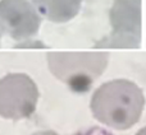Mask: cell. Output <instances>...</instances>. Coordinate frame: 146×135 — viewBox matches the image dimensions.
I'll return each instance as SVG.
<instances>
[{
    "instance_id": "52a82bcc",
    "label": "cell",
    "mask_w": 146,
    "mask_h": 135,
    "mask_svg": "<svg viewBox=\"0 0 146 135\" xmlns=\"http://www.w3.org/2000/svg\"><path fill=\"white\" fill-rule=\"evenodd\" d=\"M31 135H59V134H56L55 131L51 130H45V131H37V133H33Z\"/></svg>"
},
{
    "instance_id": "6da1fadb",
    "label": "cell",
    "mask_w": 146,
    "mask_h": 135,
    "mask_svg": "<svg viewBox=\"0 0 146 135\" xmlns=\"http://www.w3.org/2000/svg\"><path fill=\"white\" fill-rule=\"evenodd\" d=\"M144 107V92L128 79H114L101 84L90 102L94 117L115 130H127L139 123Z\"/></svg>"
},
{
    "instance_id": "8992f818",
    "label": "cell",
    "mask_w": 146,
    "mask_h": 135,
    "mask_svg": "<svg viewBox=\"0 0 146 135\" xmlns=\"http://www.w3.org/2000/svg\"><path fill=\"white\" fill-rule=\"evenodd\" d=\"M37 12L53 23H66L80 13L82 0H31Z\"/></svg>"
},
{
    "instance_id": "3957f363",
    "label": "cell",
    "mask_w": 146,
    "mask_h": 135,
    "mask_svg": "<svg viewBox=\"0 0 146 135\" xmlns=\"http://www.w3.org/2000/svg\"><path fill=\"white\" fill-rule=\"evenodd\" d=\"M38 97V88L31 77L23 73L7 74L0 79V116L9 120L30 117Z\"/></svg>"
},
{
    "instance_id": "ba28073f",
    "label": "cell",
    "mask_w": 146,
    "mask_h": 135,
    "mask_svg": "<svg viewBox=\"0 0 146 135\" xmlns=\"http://www.w3.org/2000/svg\"><path fill=\"white\" fill-rule=\"evenodd\" d=\"M136 135H146V126L142 129H140V130L136 133Z\"/></svg>"
},
{
    "instance_id": "277c9868",
    "label": "cell",
    "mask_w": 146,
    "mask_h": 135,
    "mask_svg": "<svg viewBox=\"0 0 146 135\" xmlns=\"http://www.w3.org/2000/svg\"><path fill=\"white\" fill-rule=\"evenodd\" d=\"M111 35L98 43L105 47H139L141 40V0H115L110 9Z\"/></svg>"
},
{
    "instance_id": "9c48e42d",
    "label": "cell",
    "mask_w": 146,
    "mask_h": 135,
    "mask_svg": "<svg viewBox=\"0 0 146 135\" xmlns=\"http://www.w3.org/2000/svg\"><path fill=\"white\" fill-rule=\"evenodd\" d=\"M1 35H3V31H1V28H0V41H1Z\"/></svg>"
},
{
    "instance_id": "5b68a950",
    "label": "cell",
    "mask_w": 146,
    "mask_h": 135,
    "mask_svg": "<svg viewBox=\"0 0 146 135\" xmlns=\"http://www.w3.org/2000/svg\"><path fill=\"white\" fill-rule=\"evenodd\" d=\"M41 20L31 0H0V28L13 40H30L38 32Z\"/></svg>"
},
{
    "instance_id": "7a4b0ae2",
    "label": "cell",
    "mask_w": 146,
    "mask_h": 135,
    "mask_svg": "<svg viewBox=\"0 0 146 135\" xmlns=\"http://www.w3.org/2000/svg\"><path fill=\"white\" fill-rule=\"evenodd\" d=\"M108 52H49L48 65L50 73L66 83L71 90L85 93L105 71Z\"/></svg>"
}]
</instances>
